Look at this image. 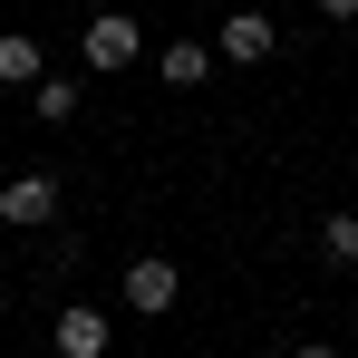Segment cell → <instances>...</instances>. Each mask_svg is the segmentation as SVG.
<instances>
[{
	"mask_svg": "<svg viewBox=\"0 0 358 358\" xmlns=\"http://www.w3.org/2000/svg\"><path fill=\"white\" fill-rule=\"evenodd\" d=\"M78 59L97 68V78H117V68H136V59H145V20H136V10H97V20L78 29Z\"/></svg>",
	"mask_w": 358,
	"mask_h": 358,
	"instance_id": "obj_1",
	"label": "cell"
},
{
	"mask_svg": "<svg viewBox=\"0 0 358 358\" xmlns=\"http://www.w3.org/2000/svg\"><path fill=\"white\" fill-rule=\"evenodd\" d=\"M117 300H126V310H136V320H165V310H175V300H184V271H175V262H165V252H136V262H126V271H117Z\"/></svg>",
	"mask_w": 358,
	"mask_h": 358,
	"instance_id": "obj_2",
	"label": "cell"
},
{
	"mask_svg": "<svg viewBox=\"0 0 358 358\" xmlns=\"http://www.w3.org/2000/svg\"><path fill=\"white\" fill-rule=\"evenodd\" d=\"M0 223H10V233H39V223H59V175H49V165L10 175V184H0Z\"/></svg>",
	"mask_w": 358,
	"mask_h": 358,
	"instance_id": "obj_3",
	"label": "cell"
},
{
	"mask_svg": "<svg viewBox=\"0 0 358 358\" xmlns=\"http://www.w3.org/2000/svg\"><path fill=\"white\" fill-rule=\"evenodd\" d=\"M271 49H281V20H271V10H233V20L213 29V59H233V68H262Z\"/></svg>",
	"mask_w": 358,
	"mask_h": 358,
	"instance_id": "obj_4",
	"label": "cell"
},
{
	"mask_svg": "<svg viewBox=\"0 0 358 358\" xmlns=\"http://www.w3.org/2000/svg\"><path fill=\"white\" fill-rule=\"evenodd\" d=\"M49 349H59V358H107V349H117V329H107V310L68 300V310H59V329H49Z\"/></svg>",
	"mask_w": 358,
	"mask_h": 358,
	"instance_id": "obj_5",
	"label": "cell"
},
{
	"mask_svg": "<svg viewBox=\"0 0 358 358\" xmlns=\"http://www.w3.org/2000/svg\"><path fill=\"white\" fill-rule=\"evenodd\" d=\"M49 78H59V68L39 59V39H29V29H0V87H20V97H39Z\"/></svg>",
	"mask_w": 358,
	"mask_h": 358,
	"instance_id": "obj_6",
	"label": "cell"
},
{
	"mask_svg": "<svg viewBox=\"0 0 358 358\" xmlns=\"http://www.w3.org/2000/svg\"><path fill=\"white\" fill-rule=\"evenodd\" d=\"M155 78H165L175 97H194V87L213 78V39H165V49H155Z\"/></svg>",
	"mask_w": 358,
	"mask_h": 358,
	"instance_id": "obj_7",
	"label": "cell"
},
{
	"mask_svg": "<svg viewBox=\"0 0 358 358\" xmlns=\"http://www.w3.org/2000/svg\"><path fill=\"white\" fill-rule=\"evenodd\" d=\"M320 262L329 271H358V213H329L320 223Z\"/></svg>",
	"mask_w": 358,
	"mask_h": 358,
	"instance_id": "obj_8",
	"label": "cell"
},
{
	"mask_svg": "<svg viewBox=\"0 0 358 358\" xmlns=\"http://www.w3.org/2000/svg\"><path fill=\"white\" fill-rule=\"evenodd\" d=\"M29 117H39V126H68V117H78V78H49V87L29 97Z\"/></svg>",
	"mask_w": 358,
	"mask_h": 358,
	"instance_id": "obj_9",
	"label": "cell"
},
{
	"mask_svg": "<svg viewBox=\"0 0 358 358\" xmlns=\"http://www.w3.org/2000/svg\"><path fill=\"white\" fill-rule=\"evenodd\" d=\"M291 358H349V349H329V339H291Z\"/></svg>",
	"mask_w": 358,
	"mask_h": 358,
	"instance_id": "obj_10",
	"label": "cell"
},
{
	"mask_svg": "<svg viewBox=\"0 0 358 358\" xmlns=\"http://www.w3.org/2000/svg\"><path fill=\"white\" fill-rule=\"evenodd\" d=\"M310 10H320V20H358V0H310Z\"/></svg>",
	"mask_w": 358,
	"mask_h": 358,
	"instance_id": "obj_11",
	"label": "cell"
},
{
	"mask_svg": "<svg viewBox=\"0 0 358 358\" xmlns=\"http://www.w3.org/2000/svg\"><path fill=\"white\" fill-rule=\"evenodd\" d=\"M349 358H358V349H349Z\"/></svg>",
	"mask_w": 358,
	"mask_h": 358,
	"instance_id": "obj_12",
	"label": "cell"
}]
</instances>
